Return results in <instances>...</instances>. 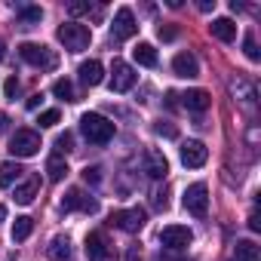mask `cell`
I'll list each match as a JSON object with an SVG mask.
<instances>
[{"label":"cell","mask_w":261,"mask_h":261,"mask_svg":"<svg viewBox=\"0 0 261 261\" xmlns=\"http://www.w3.org/2000/svg\"><path fill=\"white\" fill-rule=\"evenodd\" d=\"M126 261H139V246H133V249H129V255H126Z\"/></svg>","instance_id":"ab89813d"},{"label":"cell","mask_w":261,"mask_h":261,"mask_svg":"<svg viewBox=\"0 0 261 261\" xmlns=\"http://www.w3.org/2000/svg\"><path fill=\"white\" fill-rule=\"evenodd\" d=\"M62 120V114L56 111V108H49V111H43L40 117H37V123H40V129H49V126H56Z\"/></svg>","instance_id":"83f0119b"},{"label":"cell","mask_w":261,"mask_h":261,"mask_svg":"<svg viewBox=\"0 0 261 261\" xmlns=\"http://www.w3.org/2000/svg\"><path fill=\"white\" fill-rule=\"evenodd\" d=\"M258 258H261V252H258V246L252 240H240L237 243V261H258Z\"/></svg>","instance_id":"d4e9b609"},{"label":"cell","mask_w":261,"mask_h":261,"mask_svg":"<svg viewBox=\"0 0 261 261\" xmlns=\"http://www.w3.org/2000/svg\"><path fill=\"white\" fill-rule=\"evenodd\" d=\"M203 13H209V10H215V0H200V4H197Z\"/></svg>","instance_id":"74e56055"},{"label":"cell","mask_w":261,"mask_h":261,"mask_svg":"<svg viewBox=\"0 0 261 261\" xmlns=\"http://www.w3.org/2000/svg\"><path fill=\"white\" fill-rule=\"evenodd\" d=\"M181 206L191 212V215H206V209H209V188L203 185V181H197V185H191L188 191H185V197H181Z\"/></svg>","instance_id":"ba28073f"},{"label":"cell","mask_w":261,"mask_h":261,"mask_svg":"<svg viewBox=\"0 0 261 261\" xmlns=\"http://www.w3.org/2000/svg\"><path fill=\"white\" fill-rule=\"evenodd\" d=\"M80 133H83V139L89 142V145H108L111 139H114V123L105 117V114H95V111H89V114H83L80 117Z\"/></svg>","instance_id":"6da1fadb"},{"label":"cell","mask_w":261,"mask_h":261,"mask_svg":"<svg viewBox=\"0 0 261 261\" xmlns=\"http://www.w3.org/2000/svg\"><path fill=\"white\" fill-rule=\"evenodd\" d=\"M249 227H252V230H261V221H258V212H252V215H249Z\"/></svg>","instance_id":"8d00e7d4"},{"label":"cell","mask_w":261,"mask_h":261,"mask_svg":"<svg viewBox=\"0 0 261 261\" xmlns=\"http://www.w3.org/2000/svg\"><path fill=\"white\" fill-rule=\"evenodd\" d=\"M243 53H246L252 62H258V59H261V53H258V43H255V34H246V40H243Z\"/></svg>","instance_id":"f1b7e54d"},{"label":"cell","mask_w":261,"mask_h":261,"mask_svg":"<svg viewBox=\"0 0 261 261\" xmlns=\"http://www.w3.org/2000/svg\"><path fill=\"white\" fill-rule=\"evenodd\" d=\"M40 101H43V95H40V92H34V95L28 98V111H37V108H40Z\"/></svg>","instance_id":"d590c367"},{"label":"cell","mask_w":261,"mask_h":261,"mask_svg":"<svg viewBox=\"0 0 261 261\" xmlns=\"http://www.w3.org/2000/svg\"><path fill=\"white\" fill-rule=\"evenodd\" d=\"M4 92H7V98H16V92H19V80H16V77H7Z\"/></svg>","instance_id":"e575fe53"},{"label":"cell","mask_w":261,"mask_h":261,"mask_svg":"<svg viewBox=\"0 0 261 261\" xmlns=\"http://www.w3.org/2000/svg\"><path fill=\"white\" fill-rule=\"evenodd\" d=\"M77 74H80V83H83V86H98V83L105 80V68H101V62H98V59L83 62Z\"/></svg>","instance_id":"2e32d148"},{"label":"cell","mask_w":261,"mask_h":261,"mask_svg":"<svg viewBox=\"0 0 261 261\" xmlns=\"http://www.w3.org/2000/svg\"><path fill=\"white\" fill-rule=\"evenodd\" d=\"M139 31V22H136V13L129 7H120L117 16H114V25H111V37L114 40H129Z\"/></svg>","instance_id":"9c48e42d"},{"label":"cell","mask_w":261,"mask_h":261,"mask_svg":"<svg viewBox=\"0 0 261 261\" xmlns=\"http://www.w3.org/2000/svg\"><path fill=\"white\" fill-rule=\"evenodd\" d=\"M166 105L175 108V105H178V95H175V92H166Z\"/></svg>","instance_id":"f35d334b"},{"label":"cell","mask_w":261,"mask_h":261,"mask_svg":"<svg viewBox=\"0 0 261 261\" xmlns=\"http://www.w3.org/2000/svg\"><path fill=\"white\" fill-rule=\"evenodd\" d=\"M40 19H43V10H40V7H22V10H19V22H22L25 28L40 25Z\"/></svg>","instance_id":"484cf974"},{"label":"cell","mask_w":261,"mask_h":261,"mask_svg":"<svg viewBox=\"0 0 261 261\" xmlns=\"http://www.w3.org/2000/svg\"><path fill=\"white\" fill-rule=\"evenodd\" d=\"M172 71H175V77H185V80L197 77V74H200L197 56H194V53H178V56L172 59Z\"/></svg>","instance_id":"5bb4252c"},{"label":"cell","mask_w":261,"mask_h":261,"mask_svg":"<svg viewBox=\"0 0 261 261\" xmlns=\"http://www.w3.org/2000/svg\"><path fill=\"white\" fill-rule=\"evenodd\" d=\"M191 240H194V233H191V227H185V224H169V227L160 230V243H163L166 249H185Z\"/></svg>","instance_id":"7c38bea8"},{"label":"cell","mask_w":261,"mask_h":261,"mask_svg":"<svg viewBox=\"0 0 261 261\" xmlns=\"http://www.w3.org/2000/svg\"><path fill=\"white\" fill-rule=\"evenodd\" d=\"M37 191H40V178H37V175H31L28 181H22V185H16V203H22V206H28V203H34V197H37Z\"/></svg>","instance_id":"d6986e66"},{"label":"cell","mask_w":261,"mask_h":261,"mask_svg":"<svg viewBox=\"0 0 261 261\" xmlns=\"http://www.w3.org/2000/svg\"><path fill=\"white\" fill-rule=\"evenodd\" d=\"M7 59V46H4V40H0V62Z\"/></svg>","instance_id":"b9f144b4"},{"label":"cell","mask_w":261,"mask_h":261,"mask_svg":"<svg viewBox=\"0 0 261 261\" xmlns=\"http://www.w3.org/2000/svg\"><path fill=\"white\" fill-rule=\"evenodd\" d=\"M4 218H7V206H4V203H0V221H4Z\"/></svg>","instance_id":"7bdbcfd3"},{"label":"cell","mask_w":261,"mask_h":261,"mask_svg":"<svg viewBox=\"0 0 261 261\" xmlns=\"http://www.w3.org/2000/svg\"><path fill=\"white\" fill-rule=\"evenodd\" d=\"M181 105H185L188 111H194V114H203V111L212 105V95H209L206 89H188V92L181 95Z\"/></svg>","instance_id":"e0dca14e"},{"label":"cell","mask_w":261,"mask_h":261,"mask_svg":"<svg viewBox=\"0 0 261 261\" xmlns=\"http://www.w3.org/2000/svg\"><path fill=\"white\" fill-rule=\"evenodd\" d=\"M209 34H212L215 40H221V43H233V40H237V25H233L230 19H215V22L209 25Z\"/></svg>","instance_id":"ac0fdd59"},{"label":"cell","mask_w":261,"mask_h":261,"mask_svg":"<svg viewBox=\"0 0 261 261\" xmlns=\"http://www.w3.org/2000/svg\"><path fill=\"white\" fill-rule=\"evenodd\" d=\"M19 56H22V62L34 65V68H40V71H53V68L59 65L56 53H53L49 46H43V43H22V46H19Z\"/></svg>","instance_id":"3957f363"},{"label":"cell","mask_w":261,"mask_h":261,"mask_svg":"<svg viewBox=\"0 0 261 261\" xmlns=\"http://www.w3.org/2000/svg\"><path fill=\"white\" fill-rule=\"evenodd\" d=\"M7 126H10V117H7L4 111H0V133H4V129H7Z\"/></svg>","instance_id":"60d3db41"},{"label":"cell","mask_w":261,"mask_h":261,"mask_svg":"<svg viewBox=\"0 0 261 261\" xmlns=\"http://www.w3.org/2000/svg\"><path fill=\"white\" fill-rule=\"evenodd\" d=\"M37 151H40V136L34 129H19L10 139V154L13 157H34Z\"/></svg>","instance_id":"8992f818"},{"label":"cell","mask_w":261,"mask_h":261,"mask_svg":"<svg viewBox=\"0 0 261 261\" xmlns=\"http://www.w3.org/2000/svg\"><path fill=\"white\" fill-rule=\"evenodd\" d=\"M83 181H86V185H98V181H101V169H98V166H86V169H83Z\"/></svg>","instance_id":"d6a6232c"},{"label":"cell","mask_w":261,"mask_h":261,"mask_svg":"<svg viewBox=\"0 0 261 261\" xmlns=\"http://www.w3.org/2000/svg\"><path fill=\"white\" fill-rule=\"evenodd\" d=\"M56 34H59V40H62V46L68 53H83L92 43V31L86 25H80V22H65V25H59Z\"/></svg>","instance_id":"7a4b0ae2"},{"label":"cell","mask_w":261,"mask_h":261,"mask_svg":"<svg viewBox=\"0 0 261 261\" xmlns=\"http://www.w3.org/2000/svg\"><path fill=\"white\" fill-rule=\"evenodd\" d=\"M154 133L163 136V139H178V129H175V123H169V120H160V123L154 126Z\"/></svg>","instance_id":"4316f807"},{"label":"cell","mask_w":261,"mask_h":261,"mask_svg":"<svg viewBox=\"0 0 261 261\" xmlns=\"http://www.w3.org/2000/svg\"><path fill=\"white\" fill-rule=\"evenodd\" d=\"M19 175H22V166H19V163H13V160L0 163V188H10Z\"/></svg>","instance_id":"cb8c5ba5"},{"label":"cell","mask_w":261,"mask_h":261,"mask_svg":"<svg viewBox=\"0 0 261 261\" xmlns=\"http://www.w3.org/2000/svg\"><path fill=\"white\" fill-rule=\"evenodd\" d=\"M136 80H139V74L133 65L123 59H114V68H111V89L114 92H129L136 86Z\"/></svg>","instance_id":"52a82bcc"},{"label":"cell","mask_w":261,"mask_h":261,"mask_svg":"<svg viewBox=\"0 0 261 261\" xmlns=\"http://www.w3.org/2000/svg\"><path fill=\"white\" fill-rule=\"evenodd\" d=\"M157 37L169 43V40H175V37H178V28H175V25H160V28H157Z\"/></svg>","instance_id":"1f68e13d"},{"label":"cell","mask_w":261,"mask_h":261,"mask_svg":"<svg viewBox=\"0 0 261 261\" xmlns=\"http://www.w3.org/2000/svg\"><path fill=\"white\" fill-rule=\"evenodd\" d=\"M111 221H114V227H120V230H126V233H139V230L145 227V221H148V212H145L142 206L120 209V212L111 215Z\"/></svg>","instance_id":"5b68a950"},{"label":"cell","mask_w":261,"mask_h":261,"mask_svg":"<svg viewBox=\"0 0 261 261\" xmlns=\"http://www.w3.org/2000/svg\"><path fill=\"white\" fill-rule=\"evenodd\" d=\"M62 209H65V212L80 209V212H86V215H89V212H98V203H95L92 197H86L80 188H71V191L62 197Z\"/></svg>","instance_id":"8fae6325"},{"label":"cell","mask_w":261,"mask_h":261,"mask_svg":"<svg viewBox=\"0 0 261 261\" xmlns=\"http://www.w3.org/2000/svg\"><path fill=\"white\" fill-rule=\"evenodd\" d=\"M154 206H157L160 212H166V209H169V191H166V188L154 191Z\"/></svg>","instance_id":"4dcf8cb0"},{"label":"cell","mask_w":261,"mask_h":261,"mask_svg":"<svg viewBox=\"0 0 261 261\" xmlns=\"http://www.w3.org/2000/svg\"><path fill=\"white\" fill-rule=\"evenodd\" d=\"M56 151H59V157L68 154V151H74V136H71V133H62V136L56 139Z\"/></svg>","instance_id":"f546056e"},{"label":"cell","mask_w":261,"mask_h":261,"mask_svg":"<svg viewBox=\"0 0 261 261\" xmlns=\"http://www.w3.org/2000/svg\"><path fill=\"white\" fill-rule=\"evenodd\" d=\"M133 59H136L139 65H145V68H154V65H157V49H154L151 43H139V46L133 49Z\"/></svg>","instance_id":"ffe728a7"},{"label":"cell","mask_w":261,"mask_h":261,"mask_svg":"<svg viewBox=\"0 0 261 261\" xmlns=\"http://www.w3.org/2000/svg\"><path fill=\"white\" fill-rule=\"evenodd\" d=\"M86 258L89 261H117V252H114L105 230H89L86 233Z\"/></svg>","instance_id":"277c9868"},{"label":"cell","mask_w":261,"mask_h":261,"mask_svg":"<svg viewBox=\"0 0 261 261\" xmlns=\"http://www.w3.org/2000/svg\"><path fill=\"white\" fill-rule=\"evenodd\" d=\"M31 230H34V218L19 215V218L13 221V240H16V243H25V240L31 237Z\"/></svg>","instance_id":"7402d4cb"},{"label":"cell","mask_w":261,"mask_h":261,"mask_svg":"<svg viewBox=\"0 0 261 261\" xmlns=\"http://www.w3.org/2000/svg\"><path fill=\"white\" fill-rule=\"evenodd\" d=\"M46 255H49V261H74V249H71V240H68L65 233L53 237V240H49V246H46Z\"/></svg>","instance_id":"9a60e30c"},{"label":"cell","mask_w":261,"mask_h":261,"mask_svg":"<svg viewBox=\"0 0 261 261\" xmlns=\"http://www.w3.org/2000/svg\"><path fill=\"white\" fill-rule=\"evenodd\" d=\"M206 160H209V148H206L203 142H197V139L181 142V163H185L188 169H200Z\"/></svg>","instance_id":"30bf717a"},{"label":"cell","mask_w":261,"mask_h":261,"mask_svg":"<svg viewBox=\"0 0 261 261\" xmlns=\"http://www.w3.org/2000/svg\"><path fill=\"white\" fill-rule=\"evenodd\" d=\"M89 10H92V4H86V0H74V4H68V13L71 16H83Z\"/></svg>","instance_id":"836d02e7"},{"label":"cell","mask_w":261,"mask_h":261,"mask_svg":"<svg viewBox=\"0 0 261 261\" xmlns=\"http://www.w3.org/2000/svg\"><path fill=\"white\" fill-rule=\"evenodd\" d=\"M53 95H56V98H62V101H77L74 83H71L68 77H59V80L53 83Z\"/></svg>","instance_id":"603a6c76"},{"label":"cell","mask_w":261,"mask_h":261,"mask_svg":"<svg viewBox=\"0 0 261 261\" xmlns=\"http://www.w3.org/2000/svg\"><path fill=\"white\" fill-rule=\"evenodd\" d=\"M46 175H49V181H62V178L68 175V163H65V157L53 154V157L46 160Z\"/></svg>","instance_id":"44dd1931"},{"label":"cell","mask_w":261,"mask_h":261,"mask_svg":"<svg viewBox=\"0 0 261 261\" xmlns=\"http://www.w3.org/2000/svg\"><path fill=\"white\" fill-rule=\"evenodd\" d=\"M145 172L151 178H166L169 175V160L163 157V151H157V148L145 151Z\"/></svg>","instance_id":"4fadbf2b"}]
</instances>
